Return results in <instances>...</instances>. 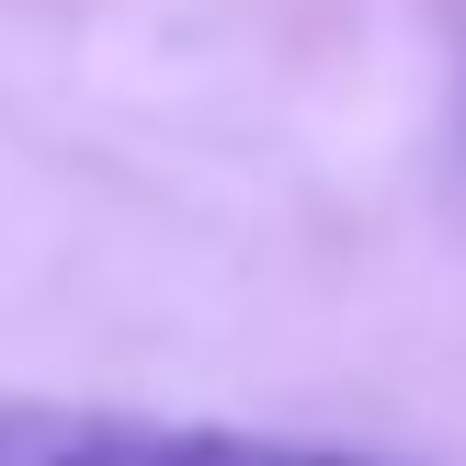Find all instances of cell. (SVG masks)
I'll return each mask as SVG.
<instances>
[{
  "mask_svg": "<svg viewBox=\"0 0 466 466\" xmlns=\"http://www.w3.org/2000/svg\"><path fill=\"white\" fill-rule=\"evenodd\" d=\"M0 466H376L330 444H273L228 421H159V410H103V399H23L0 387Z\"/></svg>",
  "mask_w": 466,
  "mask_h": 466,
  "instance_id": "obj_1",
  "label": "cell"
}]
</instances>
